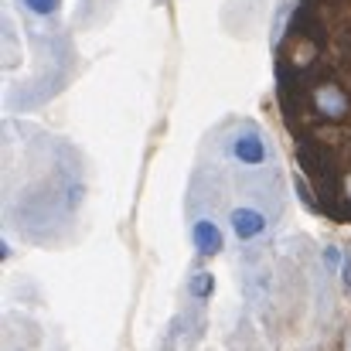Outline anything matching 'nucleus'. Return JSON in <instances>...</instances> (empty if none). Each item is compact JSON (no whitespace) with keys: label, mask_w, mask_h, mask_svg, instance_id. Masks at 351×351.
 Wrapping results in <instances>:
<instances>
[{"label":"nucleus","mask_w":351,"mask_h":351,"mask_svg":"<svg viewBox=\"0 0 351 351\" xmlns=\"http://www.w3.org/2000/svg\"><path fill=\"white\" fill-rule=\"evenodd\" d=\"M226 154L232 157L239 167H266L269 164V143H266V133L256 126V123H239L229 140H226Z\"/></svg>","instance_id":"nucleus-1"},{"label":"nucleus","mask_w":351,"mask_h":351,"mask_svg":"<svg viewBox=\"0 0 351 351\" xmlns=\"http://www.w3.org/2000/svg\"><path fill=\"white\" fill-rule=\"evenodd\" d=\"M229 229H232V235L239 242H256L259 235H266L269 219L256 205H235L232 212H229Z\"/></svg>","instance_id":"nucleus-2"},{"label":"nucleus","mask_w":351,"mask_h":351,"mask_svg":"<svg viewBox=\"0 0 351 351\" xmlns=\"http://www.w3.org/2000/svg\"><path fill=\"white\" fill-rule=\"evenodd\" d=\"M314 110L328 119H348L351 117V96L338 82H321L314 89Z\"/></svg>","instance_id":"nucleus-3"},{"label":"nucleus","mask_w":351,"mask_h":351,"mask_svg":"<svg viewBox=\"0 0 351 351\" xmlns=\"http://www.w3.org/2000/svg\"><path fill=\"white\" fill-rule=\"evenodd\" d=\"M191 245H195V252L202 256V259H212V256H219L222 249H226V239H222V229L212 222V219H195L191 222Z\"/></svg>","instance_id":"nucleus-4"},{"label":"nucleus","mask_w":351,"mask_h":351,"mask_svg":"<svg viewBox=\"0 0 351 351\" xmlns=\"http://www.w3.org/2000/svg\"><path fill=\"white\" fill-rule=\"evenodd\" d=\"M14 3H17L21 14H27L34 21H48L62 10V0H14Z\"/></svg>","instance_id":"nucleus-5"},{"label":"nucleus","mask_w":351,"mask_h":351,"mask_svg":"<svg viewBox=\"0 0 351 351\" xmlns=\"http://www.w3.org/2000/svg\"><path fill=\"white\" fill-rule=\"evenodd\" d=\"M191 297L195 300H208L212 293H215V276L208 273V269H198V273H191Z\"/></svg>","instance_id":"nucleus-6"},{"label":"nucleus","mask_w":351,"mask_h":351,"mask_svg":"<svg viewBox=\"0 0 351 351\" xmlns=\"http://www.w3.org/2000/svg\"><path fill=\"white\" fill-rule=\"evenodd\" d=\"M287 17H290V0H280V14H276V21H273V34H276V38L283 34V24H287Z\"/></svg>","instance_id":"nucleus-7"},{"label":"nucleus","mask_w":351,"mask_h":351,"mask_svg":"<svg viewBox=\"0 0 351 351\" xmlns=\"http://www.w3.org/2000/svg\"><path fill=\"white\" fill-rule=\"evenodd\" d=\"M324 263H328V269H338L341 266V249L338 245H328L324 249Z\"/></svg>","instance_id":"nucleus-8"},{"label":"nucleus","mask_w":351,"mask_h":351,"mask_svg":"<svg viewBox=\"0 0 351 351\" xmlns=\"http://www.w3.org/2000/svg\"><path fill=\"white\" fill-rule=\"evenodd\" d=\"M348 198H351V178H348Z\"/></svg>","instance_id":"nucleus-9"}]
</instances>
